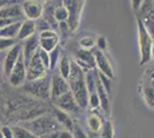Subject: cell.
<instances>
[{"mask_svg":"<svg viewBox=\"0 0 154 138\" xmlns=\"http://www.w3.org/2000/svg\"><path fill=\"white\" fill-rule=\"evenodd\" d=\"M0 138H5L4 136H2V133H1V131H0Z\"/></svg>","mask_w":154,"mask_h":138,"instance_id":"42","label":"cell"},{"mask_svg":"<svg viewBox=\"0 0 154 138\" xmlns=\"http://www.w3.org/2000/svg\"><path fill=\"white\" fill-rule=\"evenodd\" d=\"M70 91V86L67 79H64L60 74H53L51 78V100L60 98L61 96Z\"/></svg>","mask_w":154,"mask_h":138,"instance_id":"10","label":"cell"},{"mask_svg":"<svg viewBox=\"0 0 154 138\" xmlns=\"http://www.w3.org/2000/svg\"><path fill=\"white\" fill-rule=\"evenodd\" d=\"M23 15L24 14L22 5L20 4L7 5L0 9V19H5V20H20Z\"/></svg>","mask_w":154,"mask_h":138,"instance_id":"15","label":"cell"},{"mask_svg":"<svg viewBox=\"0 0 154 138\" xmlns=\"http://www.w3.org/2000/svg\"><path fill=\"white\" fill-rule=\"evenodd\" d=\"M16 45V39H7L0 37V51H4L6 48H12Z\"/></svg>","mask_w":154,"mask_h":138,"instance_id":"32","label":"cell"},{"mask_svg":"<svg viewBox=\"0 0 154 138\" xmlns=\"http://www.w3.org/2000/svg\"><path fill=\"white\" fill-rule=\"evenodd\" d=\"M97 93L98 97L100 99V107L103 109L105 114L109 116L110 115V104H109V93L107 92V90L103 87V85L101 84L99 76H98V81H97Z\"/></svg>","mask_w":154,"mask_h":138,"instance_id":"17","label":"cell"},{"mask_svg":"<svg viewBox=\"0 0 154 138\" xmlns=\"http://www.w3.org/2000/svg\"><path fill=\"white\" fill-rule=\"evenodd\" d=\"M37 30V23L31 20H24L22 22V26L20 28L17 39L20 40H26L30 37L35 36V32Z\"/></svg>","mask_w":154,"mask_h":138,"instance_id":"18","label":"cell"},{"mask_svg":"<svg viewBox=\"0 0 154 138\" xmlns=\"http://www.w3.org/2000/svg\"><path fill=\"white\" fill-rule=\"evenodd\" d=\"M46 70L47 69L40 61L38 54H36L26 65V82H33L46 77Z\"/></svg>","mask_w":154,"mask_h":138,"instance_id":"7","label":"cell"},{"mask_svg":"<svg viewBox=\"0 0 154 138\" xmlns=\"http://www.w3.org/2000/svg\"><path fill=\"white\" fill-rule=\"evenodd\" d=\"M54 37H58V35H57V32L54 30H52V29L43 31V32H40V35H39V38H54Z\"/></svg>","mask_w":154,"mask_h":138,"instance_id":"37","label":"cell"},{"mask_svg":"<svg viewBox=\"0 0 154 138\" xmlns=\"http://www.w3.org/2000/svg\"><path fill=\"white\" fill-rule=\"evenodd\" d=\"M149 69H151L152 72H154V65H152V68H149Z\"/></svg>","mask_w":154,"mask_h":138,"instance_id":"41","label":"cell"},{"mask_svg":"<svg viewBox=\"0 0 154 138\" xmlns=\"http://www.w3.org/2000/svg\"><path fill=\"white\" fill-rule=\"evenodd\" d=\"M23 21H19L16 23H13L11 26H7L2 29H0V37L1 38H7V39H16L19 35L20 28L22 26Z\"/></svg>","mask_w":154,"mask_h":138,"instance_id":"19","label":"cell"},{"mask_svg":"<svg viewBox=\"0 0 154 138\" xmlns=\"http://www.w3.org/2000/svg\"><path fill=\"white\" fill-rule=\"evenodd\" d=\"M13 131H14V138H37L35 135H32L29 130H26V128L23 127H13Z\"/></svg>","mask_w":154,"mask_h":138,"instance_id":"26","label":"cell"},{"mask_svg":"<svg viewBox=\"0 0 154 138\" xmlns=\"http://www.w3.org/2000/svg\"><path fill=\"white\" fill-rule=\"evenodd\" d=\"M92 138H100V137H97V136H93Z\"/></svg>","mask_w":154,"mask_h":138,"instance_id":"44","label":"cell"},{"mask_svg":"<svg viewBox=\"0 0 154 138\" xmlns=\"http://www.w3.org/2000/svg\"><path fill=\"white\" fill-rule=\"evenodd\" d=\"M144 99L149 107L154 108V86L151 84L144 86Z\"/></svg>","mask_w":154,"mask_h":138,"instance_id":"25","label":"cell"},{"mask_svg":"<svg viewBox=\"0 0 154 138\" xmlns=\"http://www.w3.org/2000/svg\"><path fill=\"white\" fill-rule=\"evenodd\" d=\"M70 132L71 135H72V138H89V136L86 135V132L84 131L77 123L74 124V128H72V130Z\"/></svg>","mask_w":154,"mask_h":138,"instance_id":"31","label":"cell"},{"mask_svg":"<svg viewBox=\"0 0 154 138\" xmlns=\"http://www.w3.org/2000/svg\"><path fill=\"white\" fill-rule=\"evenodd\" d=\"M19 21L20 20H5V19H0V29H2V28H5L7 26H11L13 23H16Z\"/></svg>","mask_w":154,"mask_h":138,"instance_id":"39","label":"cell"},{"mask_svg":"<svg viewBox=\"0 0 154 138\" xmlns=\"http://www.w3.org/2000/svg\"><path fill=\"white\" fill-rule=\"evenodd\" d=\"M137 29H138V45H139V53H140V61L139 65H146L152 60V53L154 48L153 36L147 30L144 22L139 16H137Z\"/></svg>","mask_w":154,"mask_h":138,"instance_id":"3","label":"cell"},{"mask_svg":"<svg viewBox=\"0 0 154 138\" xmlns=\"http://www.w3.org/2000/svg\"><path fill=\"white\" fill-rule=\"evenodd\" d=\"M62 4L68 9L69 19L67 21V23H68V26L70 28V30L74 32V31H76V29L79 26L81 15H82V12H83L85 1H81V0H66V1H62Z\"/></svg>","mask_w":154,"mask_h":138,"instance_id":"4","label":"cell"},{"mask_svg":"<svg viewBox=\"0 0 154 138\" xmlns=\"http://www.w3.org/2000/svg\"><path fill=\"white\" fill-rule=\"evenodd\" d=\"M22 45L21 44H16V45L11 48V51L7 53L6 58H5V62H4V72L7 77H9L11 72L14 69L15 65L17 63L20 57L22 55Z\"/></svg>","mask_w":154,"mask_h":138,"instance_id":"13","label":"cell"},{"mask_svg":"<svg viewBox=\"0 0 154 138\" xmlns=\"http://www.w3.org/2000/svg\"><path fill=\"white\" fill-rule=\"evenodd\" d=\"M8 79H9V83H11L12 86H21L26 84V61H24V57H23V51H22V55L20 57L17 63L15 65L14 69L11 72Z\"/></svg>","mask_w":154,"mask_h":138,"instance_id":"8","label":"cell"},{"mask_svg":"<svg viewBox=\"0 0 154 138\" xmlns=\"http://www.w3.org/2000/svg\"><path fill=\"white\" fill-rule=\"evenodd\" d=\"M131 5H132V8L135 9L136 12H139L141 9V7H143V5H144V1L143 0H132Z\"/></svg>","mask_w":154,"mask_h":138,"instance_id":"38","label":"cell"},{"mask_svg":"<svg viewBox=\"0 0 154 138\" xmlns=\"http://www.w3.org/2000/svg\"><path fill=\"white\" fill-rule=\"evenodd\" d=\"M39 50V38L35 35L30 37L29 39H26L24 41V45H23V57H24V61H26V65H28L30 62V60L37 54Z\"/></svg>","mask_w":154,"mask_h":138,"instance_id":"14","label":"cell"},{"mask_svg":"<svg viewBox=\"0 0 154 138\" xmlns=\"http://www.w3.org/2000/svg\"><path fill=\"white\" fill-rule=\"evenodd\" d=\"M139 12L141 15L140 16L137 15V16L140 17L145 26L147 28V30L154 37V2L153 1H144V5Z\"/></svg>","mask_w":154,"mask_h":138,"instance_id":"12","label":"cell"},{"mask_svg":"<svg viewBox=\"0 0 154 138\" xmlns=\"http://www.w3.org/2000/svg\"><path fill=\"white\" fill-rule=\"evenodd\" d=\"M37 54H38L39 59L43 62V65L45 66L46 69H51V54L48 52H46V51H44V50H42L40 47H39Z\"/></svg>","mask_w":154,"mask_h":138,"instance_id":"27","label":"cell"},{"mask_svg":"<svg viewBox=\"0 0 154 138\" xmlns=\"http://www.w3.org/2000/svg\"><path fill=\"white\" fill-rule=\"evenodd\" d=\"M1 133H2V136L5 138H14V131H13V128H11V127H2L1 128Z\"/></svg>","mask_w":154,"mask_h":138,"instance_id":"36","label":"cell"},{"mask_svg":"<svg viewBox=\"0 0 154 138\" xmlns=\"http://www.w3.org/2000/svg\"><path fill=\"white\" fill-rule=\"evenodd\" d=\"M24 87L26 91L30 92L33 96L40 97L45 100L51 99V78L44 77L38 81L26 82Z\"/></svg>","mask_w":154,"mask_h":138,"instance_id":"5","label":"cell"},{"mask_svg":"<svg viewBox=\"0 0 154 138\" xmlns=\"http://www.w3.org/2000/svg\"><path fill=\"white\" fill-rule=\"evenodd\" d=\"M79 45L83 50H93L94 45H96V41L92 39L91 37H83L82 39L79 40Z\"/></svg>","mask_w":154,"mask_h":138,"instance_id":"30","label":"cell"},{"mask_svg":"<svg viewBox=\"0 0 154 138\" xmlns=\"http://www.w3.org/2000/svg\"><path fill=\"white\" fill-rule=\"evenodd\" d=\"M92 52H93L94 58H96V66L98 68V72L105 76H107L108 78L114 79V77H115L114 69H113V66H112L109 59L107 58V55L98 48H93Z\"/></svg>","mask_w":154,"mask_h":138,"instance_id":"9","label":"cell"},{"mask_svg":"<svg viewBox=\"0 0 154 138\" xmlns=\"http://www.w3.org/2000/svg\"><path fill=\"white\" fill-rule=\"evenodd\" d=\"M52 114H53L54 118H57V121L60 123V125L62 127V129L68 130V131L72 130L75 122L72 121V118L68 113L61 111L60 108L55 107V106H52Z\"/></svg>","mask_w":154,"mask_h":138,"instance_id":"16","label":"cell"},{"mask_svg":"<svg viewBox=\"0 0 154 138\" xmlns=\"http://www.w3.org/2000/svg\"><path fill=\"white\" fill-rule=\"evenodd\" d=\"M53 15H54V19L59 23H63L67 22L69 19V13H68V9L66 8L64 5H60V6L55 7L54 11H53Z\"/></svg>","mask_w":154,"mask_h":138,"instance_id":"23","label":"cell"},{"mask_svg":"<svg viewBox=\"0 0 154 138\" xmlns=\"http://www.w3.org/2000/svg\"><path fill=\"white\" fill-rule=\"evenodd\" d=\"M71 62H72V61H70L67 55H63V57L60 59V62H59V72H60V75H61L64 79H67V81H68L69 76H70Z\"/></svg>","mask_w":154,"mask_h":138,"instance_id":"21","label":"cell"},{"mask_svg":"<svg viewBox=\"0 0 154 138\" xmlns=\"http://www.w3.org/2000/svg\"><path fill=\"white\" fill-rule=\"evenodd\" d=\"M86 123L89 127V130L93 133H96L98 131H101V128H103V120L100 118V116L98 114H90L88 118H86Z\"/></svg>","mask_w":154,"mask_h":138,"instance_id":"20","label":"cell"},{"mask_svg":"<svg viewBox=\"0 0 154 138\" xmlns=\"http://www.w3.org/2000/svg\"><path fill=\"white\" fill-rule=\"evenodd\" d=\"M22 9H23V14L26 17V20L36 21L42 17L43 11H44V5L42 1L26 0V1L22 2Z\"/></svg>","mask_w":154,"mask_h":138,"instance_id":"11","label":"cell"},{"mask_svg":"<svg viewBox=\"0 0 154 138\" xmlns=\"http://www.w3.org/2000/svg\"><path fill=\"white\" fill-rule=\"evenodd\" d=\"M8 5V1H0V9L2 8V7H5Z\"/></svg>","mask_w":154,"mask_h":138,"instance_id":"40","label":"cell"},{"mask_svg":"<svg viewBox=\"0 0 154 138\" xmlns=\"http://www.w3.org/2000/svg\"><path fill=\"white\" fill-rule=\"evenodd\" d=\"M21 127L26 128V130H29L37 138L50 135L52 132L62 129V127L57 121V118L51 114H43L38 118L28 120L26 122H23Z\"/></svg>","mask_w":154,"mask_h":138,"instance_id":"2","label":"cell"},{"mask_svg":"<svg viewBox=\"0 0 154 138\" xmlns=\"http://www.w3.org/2000/svg\"><path fill=\"white\" fill-rule=\"evenodd\" d=\"M89 106H90L92 109H96L100 106V99L98 97V93H91L90 98H89Z\"/></svg>","mask_w":154,"mask_h":138,"instance_id":"33","label":"cell"},{"mask_svg":"<svg viewBox=\"0 0 154 138\" xmlns=\"http://www.w3.org/2000/svg\"><path fill=\"white\" fill-rule=\"evenodd\" d=\"M40 138H72V135H71L70 131L61 129V130L52 132L50 135H46V136H43V137Z\"/></svg>","mask_w":154,"mask_h":138,"instance_id":"28","label":"cell"},{"mask_svg":"<svg viewBox=\"0 0 154 138\" xmlns=\"http://www.w3.org/2000/svg\"><path fill=\"white\" fill-rule=\"evenodd\" d=\"M68 83L70 86V91L76 99L78 106L82 109H86L89 106V98L90 93L86 86L85 81V72L78 67L75 61L71 62L70 76L68 78Z\"/></svg>","mask_w":154,"mask_h":138,"instance_id":"1","label":"cell"},{"mask_svg":"<svg viewBox=\"0 0 154 138\" xmlns=\"http://www.w3.org/2000/svg\"><path fill=\"white\" fill-rule=\"evenodd\" d=\"M97 46H98V50H100V51H106L107 50V39H106V37H103V36H100V37H98V39H97Z\"/></svg>","mask_w":154,"mask_h":138,"instance_id":"35","label":"cell"},{"mask_svg":"<svg viewBox=\"0 0 154 138\" xmlns=\"http://www.w3.org/2000/svg\"><path fill=\"white\" fill-rule=\"evenodd\" d=\"M59 44V37L54 38H39V47L46 52H53Z\"/></svg>","mask_w":154,"mask_h":138,"instance_id":"22","label":"cell"},{"mask_svg":"<svg viewBox=\"0 0 154 138\" xmlns=\"http://www.w3.org/2000/svg\"><path fill=\"white\" fill-rule=\"evenodd\" d=\"M52 104H53V106L60 108L61 111L68 113L69 115H77L79 113V111L82 109L78 106L76 99L74 97V94L71 93V91L67 92L66 94L61 96L60 98L53 100Z\"/></svg>","mask_w":154,"mask_h":138,"instance_id":"6","label":"cell"},{"mask_svg":"<svg viewBox=\"0 0 154 138\" xmlns=\"http://www.w3.org/2000/svg\"><path fill=\"white\" fill-rule=\"evenodd\" d=\"M152 57H153V59H154V48H153V53H152Z\"/></svg>","mask_w":154,"mask_h":138,"instance_id":"43","label":"cell"},{"mask_svg":"<svg viewBox=\"0 0 154 138\" xmlns=\"http://www.w3.org/2000/svg\"><path fill=\"white\" fill-rule=\"evenodd\" d=\"M100 138H114V127L109 120H106L103 122L100 131Z\"/></svg>","mask_w":154,"mask_h":138,"instance_id":"24","label":"cell"},{"mask_svg":"<svg viewBox=\"0 0 154 138\" xmlns=\"http://www.w3.org/2000/svg\"><path fill=\"white\" fill-rule=\"evenodd\" d=\"M59 52H60V48H59V47H57V48H55L53 52L50 53V54H51V69H52V68H54V67H55V65H57L58 62H60Z\"/></svg>","mask_w":154,"mask_h":138,"instance_id":"34","label":"cell"},{"mask_svg":"<svg viewBox=\"0 0 154 138\" xmlns=\"http://www.w3.org/2000/svg\"><path fill=\"white\" fill-rule=\"evenodd\" d=\"M99 79H100V82H101V84L103 85V87H105V89L107 90V92L110 94V93H112V89H113V82H114V79L108 78L107 76H105V75L100 74V72H99Z\"/></svg>","mask_w":154,"mask_h":138,"instance_id":"29","label":"cell"}]
</instances>
